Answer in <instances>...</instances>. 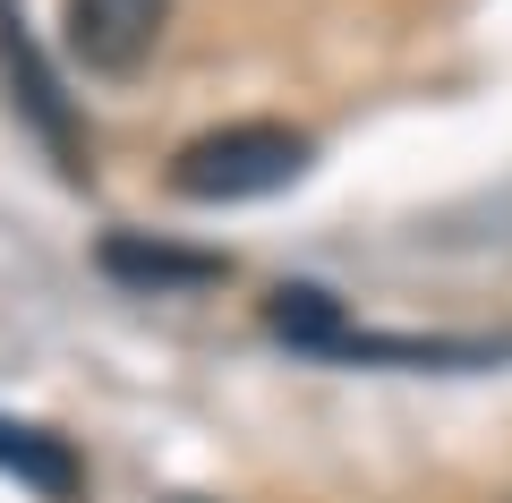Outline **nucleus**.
I'll use <instances>...</instances> for the list:
<instances>
[{"mask_svg": "<svg viewBox=\"0 0 512 503\" xmlns=\"http://www.w3.org/2000/svg\"><path fill=\"white\" fill-rule=\"evenodd\" d=\"M316 145L282 120H231V128H205L197 145H180L171 162V188L188 205H248V197H274L308 171Z\"/></svg>", "mask_w": 512, "mask_h": 503, "instance_id": "f257e3e1", "label": "nucleus"}, {"mask_svg": "<svg viewBox=\"0 0 512 503\" xmlns=\"http://www.w3.org/2000/svg\"><path fill=\"white\" fill-rule=\"evenodd\" d=\"M163 18H171V0H60V43L94 77H128L154 60Z\"/></svg>", "mask_w": 512, "mask_h": 503, "instance_id": "f03ea898", "label": "nucleus"}, {"mask_svg": "<svg viewBox=\"0 0 512 503\" xmlns=\"http://www.w3.org/2000/svg\"><path fill=\"white\" fill-rule=\"evenodd\" d=\"M265 324H274L282 342H299V350H350L342 307H333L325 290H308V282H282V290H274V307H265Z\"/></svg>", "mask_w": 512, "mask_h": 503, "instance_id": "7ed1b4c3", "label": "nucleus"}, {"mask_svg": "<svg viewBox=\"0 0 512 503\" xmlns=\"http://www.w3.org/2000/svg\"><path fill=\"white\" fill-rule=\"evenodd\" d=\"M0 469H9V478H26L35 495H77L69 444H52L43 427H0Z\"/></svg>", "mask_w": 512, "mask_h": 503, "instance_id": "20e7f679", "label": "nucleus"}, {"mask_svg": "<svg viewBox=\"0 0 512 503\" xmlns=\"http://www.w3.org/2000/svg\"><path fill=\"white\" fill-rule=\"evenodd\" d=\"M0 69H9V86L26 94V111H35V128H43V137L60 145V154H69V120H60V103H52V77L35 69V43H26V26L9 18V9H0Z\"/></svg>", "mask_w": 512, "mask_h": 503, "instance_id": "39448f33", "label": "nucleus"}, {"mask_svg": "<svg viewBox=\"0 0 512 503\" xmlns=\"http://www.w3.org/2000/svg\"><path fill=\"white\" fill-rule=\"evenodd\" d=\"M103 265L128 273V282H214L222 256H180V248H146V239H111Z\"/></svg>", "mask_w": 512, "mask_h": 503, "instance_id": "423d86ee", "label": "nucleus"}, {"mask_svg": "<svg viewBox=\"0 0 512 503\" xmlns=\"http://www.w3.org/2000/svg\"><path fill=\"white\" fill-rule=\"evenodd\" d=\"M171 503H205V495H171Z\"/></svg>", "mask_w": 512, "mask_h": 503, "instance_id": "0eeeda50", "label": "nucleus"}]
</instances>
